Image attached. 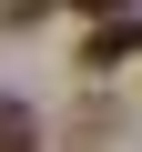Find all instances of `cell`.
<instances>
[{
	"label": "cell",
	"mask_w": 142,
	"mask_h": 152,
	"mask_svg": "<svg viewBox=\"0 0 142 152\" xmlns=\"http://www.w3.org/2000/svg\"><path fill=\"white\" fill-rule=\"evenodd\" d=\"M0 152H41V112L20 91H0Z\"/></svg>",
	"instance_id": "6da1fadb"
},
{
	"label": "cell",
	"mask_w": 142,
	"mask_h": 152,
	"mask_svg": "<svg viewBox=\"0 0 142 152\" xmlns=\"http://www.w3.org/2000/svg\"><path fill=\"white\" fill-rule=\"evenodd\" d=\"M132 51H142V20H102L81 61H91V71H112V61H132Z\"/></svg>",
	"instance_id": "7a4b0ae2"
},
{
	"label": "cell",
	"mask_w": 142,
	"mask_h": 152,
	"mask_svg": "<svg viewBox=\"0 0 142 152\" xmlns=\"http://www.w3.org/2000/svg\"><path fill=\"white\" fill-rule=\"evenodd\" d=\"M41 10H51V0H0V31H31Z\"/></svg>",
	"instance_id": "3957f363"
},
{
	"label": "cell",
	"mask_w": 142,
	"mask_h": 152,
	"mask_svg": "<svg viewBox=\"0 0 142 152\" xmlns=\"http://www.w3.org/2000/svg\"><path fill=\"white\" fill-rule=\"evenodd\" d=\"M71 10H132V0H71Z\"/></svg>",
	"instance_id": "277c9868"
}]
</instances>
